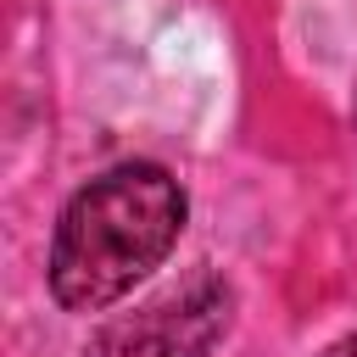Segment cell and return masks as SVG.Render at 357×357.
Segmentation results:
<instances>
[{
  "instance_id": "1",
  "label": "cell",
  "mask_w": 357,
  "mask_h": 357,
  "mask_svg": "<svg viewBox=\"0 0 357 357\" xmlns=\"http://www.w3.org/2000/svg\"><path fill=\"white\" fill-rule=\"evenodd\" d=\"M190 218L184 184L162 162H117L78 184L50 229L45 284L61 312H106L167 262Z\"/></svg>"
},
{
  "instance_id": "3",
  "label": "cell",
  "mask_w": 357,
  "mask_h": 357,
  "mask_svg": "<svg viewBox=\"0 0 357 357\" xmlns=\"http://www.w3.org/2000/svg\"><path fill=\"white\" fill-rule=\"evenodd\" d=\"M318 357H357V335H340V340H329Z\"/></svg>"
},
{
  "instance_id": "2",
  "label": "cell",
  "mask_w": 357,
  "mask_h": 357,
  "mask_svg": "<svg viewBox=\"0 0 357 357\" xmlns=\"http://www.w3.org/2000/svg\"><path fill=\"white\" fill-rule=\"evenodd\" d=\"M234 324V284L218 268H195L173 290L106 318L78 357H212Z\"/></svg>"
},
{
  "instance_id": "4",
  "label": "cell",
  "mask_w": 357,
  "mask_h": 357,
  "mask_svg": "<svg viewBox=\"0 0 357 357\" xmlns=\"http://www.w3.org/2000/svg\"><path fill=\"white\" fill-rule=\"evenodd\" d=\"M351 123H357V95H351Z\"/></svg>"
}]
</instances>
